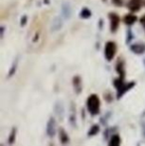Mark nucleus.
I'll list each match as a JSON object with an SVG mask.
<instances>
[{
	"label": "nucleus",
	"mask_w": 145,
	"mask_h": 146,
	"mask_svg": "<svg viewBox=\"0 0 145 146\" xmlns=\"http://www.w3.org/2000/svg\"><path fill=\"white\" fill-rule=\"evenodd\" d=\"M131 50L136 54H142L145 52V45L143 44H135L131 46Z\"/></svg>",
	"instance_id": "10"
},
{
	"label": "nucleus",
	"mask_w": 145,
	"mask_h": 146,
	"mask_svg": "<svg viewBox=\"0 0 145 146\" xmlns=\"http://www.w3.org/2000/svg\"><path fill=\"white\" fill-rule=\"evenodd\" d=\"M141 23L144 25V28H145V17H142V19H141Z\"/></svg>",
	"instance_id": "21"
},
{
	"label": "nucleus",
	"mask_w": 145,
	"mask_h": 146,
	"mask_svg": "<svg viewBox=\"0 0 145 146\" xmlns=\"http://www.w3.org/2000/svg\"><path fill=\"white\" fill-rule=\"evenodd\" d=\"M91 11H89L87 8H83V10H81V16L83 18H89V17H91Z\"/></svg>",
	"instance_id": "17"
},
{
	"label": "nucleus",
	"mask_w": 145,
	"mask_h": 146,
	"mask_svg": "<svg viewBox=\"0 0 145 146\" xmlns=\"http://www.w3.org/2000/svg\"><path fill=\"white\" fill-rule=\"evenodd\" d=\"M62 11H63V16H64V18L68 19L71 16V14H72V8H71V6L69 5L68 3H64L62 6Z\"/></svg>",
	"instance_id": "8"
},
{
	"label": "nucleus",
	"mask_w": 145,
	"mask_h": 146,
	"mask_svg": "<svg viewBox=\"0 0 145 146\" xmlns=\"http://www.w3.org/2000/svg\"><path fill=\"white\" fill-rule=\"evenodd\" d=\"M73 86H75L77 92H81V79H79V77H75V79H73Z\"/></svg>",
	"instance_id": "16"
},
{
	"label": "nucleus",
	"mask_w": 145,
	"mask_h": 146,
	"mask_svg": "<svg viewBox=\"0 0 145 146\" xmlns=\"http://www.w3.org/2000/svg\"><path fill=\"white\" fill-rule=\"evenodd\" d=\"M47 133L49 136L53 137L56 133V125H55V119L53 117H51L49 120L48 124H47Z\"/></svg>",
	"instance_id": "6"
},
{
	"label": "nucleus",
	"mask_w": 145,
	"mask_h": 146,
	"mask_svg": "<svg viewBox=\"0 0 145 146\" xmlns=\"http://www.w3.org/2000/svg\"><path fill=\"white\" fill-rule=\"evenodd\" d=\"M97 132H99V126H97V125H95V126L91 127V131L89 132V135H93V134H95V133H97Z\"/></svg>",
	"instance_id": "18"
},
{
	"label": "nucleus",
	"mask_w": 145,
	"mask_h": 146,
	"mask_svg": "<svg viewBox=\"0 0 145 146\" xmlns=\"http://www.w3.org/2000/svg\"><path fill=\"white\" fill-rule=\"evenodd\" d=\"M115 53H116L115 44H114L113 42H109L105 45V55L107 61H111V60L113 59Z\"/></svg>",
	"instance_id": "3"
},
{
	"label": "nucleus",
	"mask_w": 145,
	"mask_h": 146,
	"mask_svg": "<svg viewBox=\"0 0 145 146\" xmlns=\"http://www.w3.org/2000/svg\"><path fill=\"white\" fill-rule=\"evenodd\" d=\"M109 18H110V30L112 32H115L118 28V25H119V17L116 14L111 13L109 14Z\"/></svg>",
	"instance_id": "4"
},
{
	"label": "nucleus",
	"mask_w": 145,
	"mask_h": 146,
	"mask_svg": "<svg viewBox=\"0 0 145 146\" xmlns=\"http://www.w3.org/2000/svg\"><path fill=\"white\" fill-rule=\"evenodd\" d=\"M30 35H29V40H28V44L32 47V48H38L40 46V44L42 43V37H43V32H42V27L40 25L34 26L31 30H30Z\"/></svg>",
	"instance_id": "1"
},
{
	"label": "nucleus",
	"mask_w": 145,
	"mask_h": 146,
	"mask_svg": "<svg viewBox=\"0 0 145 146\" xmlns=\"http://www.w3.org/2000/svg\"><path fill=\"white\" fill-rule=\"evenodd\" d=\"M60 137H61V142L62 143H67L69 141L68 135H67V133L65 132L63 129H61V131H60Z\"/></svg>",
	"instance_id": "15"
},
{
	"label": "nucleus",
	"mask_w": 145,
	"mask_h": 146,
	"mask_svg": "<svg viewBox=\"0 0 145 146\" xmlns=\"http://www.w3.org/2000/svg\"><path fill=\"white\" fill-rule=\"evenodd\" d=\"M116 70H117V72L120 75V77L123 79L124 78V67H123V63H122V62H118L117 66H116Z\"/></svg>",
	"instance_id": "13"
},
{
	"label": "nucleus",
	"mask_w": 145,
	"mask_h": 146,
	"mask_svg": "<svg viewBox=\"0 0 145 146\" xmlns=\"http://www.w3.org/2000/svg\"><path fill=\"white\" fill-rule=\"evenodd\" d=\"M99 96L95 94H91L87 98V110L91 114H97L99 111Z\"/></svg>",
	"instance_id": "2"
},
{
	"label": "nucleus",
	"mask_w": 145,
	"mask_h": 146,
	"mask_svg": "<svg viewBox=\"0 0 145 146\" xmlns=\"http://www.w3.org/2000/svg\"><path fill=\"white\" fill-rule=\"evenodd\" d=\"M55 111H56L57 115L59 116V118L62 119L63 113H64V108H63L61 102H57L56 104V106H55Z\"/></svg>",
	"instance_id": "11"
},
{
	"label": "nucleus",
	"mask_w": 145,
	"mask_h": 146,
	"mask_svg": "<svg viewBox=\"0 0 145 146\" xmlns=\"http://www.w3.org/2000/svg\"><path fill=\"white\" fill-rule=\"evenodd\" d=\"M14 137H15V129H13V131H12L11 135H10V140H9V142H10V143H12V142H13V140H14Z\"/></svg>",
	"instance_id": "20"
},
{
	"label": "nucleus",
	"mask_w": 145,
	"mask_h": 146,
	"mask_svg": "<svg viewBox=\"0 0 145 146\" xmlns=\"http://www.w3.org/2000/svg\"><path fill=\"white\" fill-rule=\"evenodd\" d=\"M63 25V21L61 18H55L52 22V31H58L61 29Z\"/></svg>",
	"instance_id": "9"
},
{
	"label": "nucleus",
	"mask_w": 145,
	"mask_h": 146,
	"mask_svg": "<svg viewBox=\"0 0 145 146\" xmlns=\"http://www.w3.org/2000/svg\"><path fill=\"white\" fill-rule=\"evenodd\" d=\"M119 143H120V137L118 136V135H113L109 141L110 146H116L119 144Z\"/></svg>",
	"instance_id": "14"
},
{
	"label": "nucleus",
	"mask_w": 145,
	"mask_h": 146,
	"mask_svg": "<svg viewBox=\"0 0 145 146\" xmlns=\"http://www.w3.org/2000/svg\"><path fill=\"white\" fill-rule=\"evenodd\" d=\"M135 21H136V17L134 15H131V14L126 15L125 17H124V22H125L127 25H132Z\"/></svg>",
	"instance_id": "12"
},
{
	"label": "nucleus",
	"mask_w": 145,
	"mask_h": 146,
	"mask_svg": "<svg viewBox=\"0 0 145 146\" xmlns=\"http://www.w3.org/2000/svg\"><path fill=\"white\" fill-rule=\"evenodd\" d=\"M133 86H134V83H129V84H128V85H124V84H123V85H122L121 87H119V88H117V90H118V92H117V98H119L120 96H121L122 94H124V92H126L128 90H129L130 88L133 87Z\"/></svg>",
	"instance_id": "7"
},
{
	"label": "nucleus",
	"mask_w": 145,
	"mask_h": 146,
	"mask_svg": "<svg viewBox=\"0 0 145 146\" xmlns=\"http://www.w3.org/2000/svg\"><path fill=\"white\" fill-rule=\"evenodd\" d=\"M16 66H17V61H15V62H14L13 66H12V69H11V71H10V73H9V77H11V76L14 74V72H15V69H16Z\"/></svg>",
	"instance_id": "19"
},
{
	"label": "nucleus",
	"mask_w": 145,
	"mask_h": 146,
	"mask_svg": "<svg viewBox=\"0 0 145 146\" xmlns=\"http://www.w3.org/2000/svg\"><path fill=\"white\" fill-rule=\"evenodd\" d=\"M142 3H143V0H130L127 6L131 11H138L142 6Z\"/></svg>",
	"instance_id": "5"
}]
</instances>
